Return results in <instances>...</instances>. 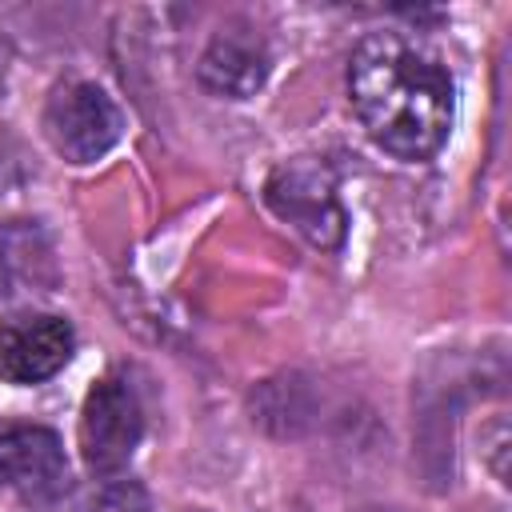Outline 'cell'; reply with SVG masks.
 Instances as JSON below:
<instances>
[{
    "mask_svg": "<svg viewBox=\"0 0 512 512\" xmlns=\"http://www.w3.org/2000/svg\"><path fill=\"white\" fill-rule=\"evenodd\" d=\"M88 512H148V496L140 492V484H108L96 492Z\"/></svg>",
    "mask_w": 512,
    "mask_h": 512,
    "instance_id": "9",
    "label": "cell"
},
{
    "mask_svg": "<svg viewBox=\"0 0 512 512\" xmlns=\"http://www.w3.org/2000/svg\"><path fill=\"white\" fill-rule=\"evenodd\" d=\"M44 136L68 164H92L108 156L124 136L120 104L88 80L60 84L44 104Z\"/></svg>",
    "mask_w": 512,
    "mask_h": 512,
    "instance_id": "3",
    "label": "cell"
},
{
    "mask_svg": "<svg viewBox=\"0 0 512 512\" xmlns=\"http://www.w3.org/2000/svg\"><path fill=\"white\" fill-rule=\"evenodd\" d=\"M8 68H12V44L0 36V92H4V84H8Z\"/></svg>",
    "mask_w": 512,
    "mask_h": 512,
    "instance_id": "10",
    "label": "cell"
},
{
    "mask_svg": "<svg viewBox=\"0 0 512 512\" xmlns=\"http://www.w3.org/2000/svg\"><path fill=\"white\" fill-rule=\"evenodd\" d=\"M144 436V412L136 392L120 376H104L88 388L80 408V452L96 476H112L128 468L136 444Z\"/></svg>",
    "mask_w": 512,
    "mask_h": 512,
    "instance_id": "4",
    "label": "cell"
},
{
    "mask_svg": "<svg viewBox=\"0 0 512 512\" xmlns=\"http://www.w3.org/2000/svg\"><path fill=\"white\" fill-rule=\"evenodd\" d=\"M348 96L364 132L396 160L436 156L456 116L448 68L404 32H368L356 44Z\"/></svg>",
    "mask_w": 512,
    "mask_h": 512,
    "instance_id": "1",
    "label": "cell"
},
{
    "mask_svg": "<svg viewBox=\"0 0 512 512\" xmlns=\"http://www.w3.org/2000/svg\"><path fill=\"white\" fill-rule=\"evenodd\" d=\"M0 488L24 504H52L68 492V456L52 428H0Z\"/></svg>",
    "mask_w": 512,
    "mask_h": 512,
    "instance_id": "6",
    "label": "cell"
},
{
    "mask_svg": "<svg viewBox=\"0 0 512 512\" xmlns=\"http://www.w3.org/2000/svg\"><path fill=\"white\" fill-rule=\"evenodd\" d=\"M264 204L324 252H336L348 236V216L336 196L332 172L308 156L272 168V176L264 180Z\"/></svg>",
    "mask_w": 512,
    "mask_h": 512,
    "instance_id": "2",
    "label": "cell"
},
{
    "mask_svg": "<svg viewBox=\"0 0 512 512\" xmlns=\"http://www.w3.org/2000/svg\"><path fill=\"white\" fill-rule=\"evenodd\" d=\"M268 64V48L252 28H220L196 64V76L212 96L248 100L264 88Z\"/></svg>",
    "mask_w": 512,
    "mask_h": 512,
    "instance_id": "7",
    "label": "cell"
},
{
    "mask_svg": "<svg viewBox=\"0 0 512 512\" xmlns=\"http://www.w3.org/2000/svg\"><path fill=\"white\" fill-rule=\"evenodd\" d=\"M76 348V332L52 312H16L0 320V380L4 384H44L52 380Z\"/></svg>",
    "mask_w": 512,
    "mask_h": 512,
    "instance_id": "5",
    "label": "cell"
},
{
    "mask_svg": "<svg viewBox=\"0 0 512 512\" xmlns=\"http://www.w3.org/2000/svg\"><path fill=\"white\" fill-rule=\"evenodd\" d=\"M56 276L52 244L40 224L32 220H4L0 224V296L48 288Z\"/></svg>",
    "mask_w": 512,
    "mask_h": 512,
    "instance_id": "8",
    "label": "cell"
}]
</instances>
